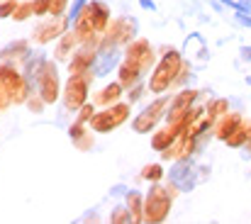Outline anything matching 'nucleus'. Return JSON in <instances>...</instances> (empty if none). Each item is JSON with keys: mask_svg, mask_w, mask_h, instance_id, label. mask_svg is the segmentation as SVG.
Masks as SVG:
<instances>
[{"mask_svg": "<svg viewBox=\"0 0 251 224\" xmlns=\"http://www.w3.org/2000/svg\"><path fill=\"white\" fill-rule=\"evenodd\" d=\"M117 64V51L115 49H110V51H102L100 56H98V61H95V75H105L107 74V69H112Z\"/></svg>", "mask_w": 251, "mask_h": 224, "instance_id": "nucleus-1", "label": "nucleus"}, {"mask_svg": "<svg viewBox=\"0 0 251 224\" xmlns=\"http://www.w3.org/2000/svg\"><path fill=\"white\" fill-rule=\"evenodd\" d=\"M81 5H83V0H76V2H74V7H71V17H76V12L81 10Z\"/></svg>", "mask_w": 251, "mask_h": 224, "instance_id": "nucleus-2", "label": "nucleus"}]
</instances>
